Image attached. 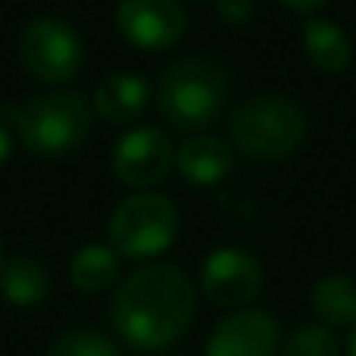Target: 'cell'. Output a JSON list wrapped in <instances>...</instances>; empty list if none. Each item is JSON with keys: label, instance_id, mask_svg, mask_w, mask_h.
<instances>
[{"label": "cell", "instance_id": "obj_1", "mask_svg": "<svg viewBox=\"0 0 356 356\" xmlns=\"http://www.w3.org/2000/svg\"><path fill=\"white\" fill-rule=\"evenodd\" d=\"M197 291L181 269L166 263L141 266L113 297V325L135 350H163L188 332Z\"/></svg>", "mask_w": 356, "mask_h": 356}, {"label": "cell", "instance_id": "obj_2", "mask_svg": "<svg viewBox=\"0 0 356 356\" xmlns=\"http://www.w3.org/2000/svg\"><path fill=\"white\" fill-rule=\"evenodd\" d=\"M156 106L178 131H203L228 106V79L209 60H178L156 81Z\"/></svg>", "mask_w": 356, "mask_h": 356}, {"label": "cell", "instance_id": "obj_3", "mask_svg": "<svg viewBox=\"0 0 356 356\" xmlns=\"http://www.w3.org/2000/svg\"><path fill=\"white\" fill-rule=\"evenodd\" d=\"M91 104L79 91H47L19 106L16 125L19 144L35 156H63L75 150L91 129Z\"/></svg>", "mask_w": 356, "mask_h": 356}, {"label": "cell", "instance_id": "obj_4", "mask_svg": "<svg viewBox=\"0 0 356 356\" xmlns=\"http://www.w3.org/2000/svg\"><path fill=\"white\" fill-rule=\"evenodd\" d=\"M307 138V119L291 100L266 94L232 113V144L257 160H284Z\"/></svg>", "mask_w": 356, "mask_h": 356}, {"label": "cell", "instance_id": "obj_5", "mask_svg": "<svg viewBox=\"0 0 356 356\" xmlns=\"http://www.w3.org/2000/svg\"><path fill=\"white\" fill-rule=\"evenodd\" d=\"M178 234V209L166 194L138 191L125 197L110 216V244L119 257L154 259L172 247Z\"/></svg>", "mask_w": 356, "mask_h": 356}, {"label": "cell", "instance_id": "obj_6", "mask_svg": "<svg viewBox=\"0 0 356 356\" xmlns=\"http://www.w3.org/2000/svg\"><path fill=\"white\" fill-rule=\"evenodd\" d=\"M19 60L38 81L66 85L79 75L85 47L72 25L54 16H38L19 35Z\"/></svg>", "mask_w": 356, "mask_h": 356}, {"label": "cell", "instance_id": "obj_7", "mask_svg": "<svg viewBox=\"0 0 356 356\" xmlns=\"http://www.w3.org/2000/svg\"><path fill=\"white\" fill-rule=\"evenodd\" d=\"M263 288V266L241 247H219L200 266V291L225 309H241Z\"/></svg>", "mask_w": 356, "mask_h": 356}, {"label": "cell", "instance_id": "obj_8", "mask_svg": "<svg viewBox=\"0 0 356 356\" xmlns=\"http://www.w3.org/2000/svg\"><path fill=\"white\" fill-rule=\"evenodd\" d=\"M113 172L122 184L135 191H150L169 175L175 163L172 141L160 129L138 125L129 129L113 147Z\"/></svg>", "mask_w": 356, "mask_h": 356}, {"label": "cell", "instance_id": "obj_9", "mask_svg": "<svg viewBox=\"0 0 356 356\" xmlns=\"http://www.w3.org/2000/svg\"><path fill=\"white\" fill-rule=\"evenodd\" d=\"M116 29L138 50H169L184 35V10L178 0H122Z\"/></svg>", "mask_w": 356, "mask_h": 356}, {"label": "cell", "instance_id": "obj_10", "mask_svg": "<svg viewBox=\"0 0 356 356\" xmlns=\"http://www.w3.org/2000/svg\"><path fill=\"white\" fill-rule=\"evenodd\" d=\"M278 322L266 309H234L207 338V356H275Z\"/></svg>", "mask_w": 356, "mask_h": 356}, {"label": "cell", "instance_id": "obj_11", "mask_svg": "<svg viewBox=\"0 0 356 356\" xmlns=\"http://www.w3.org/2000/svg\"><path fill=\"white\" fill-rule=\"evenodd\" d=\"M150 104L147 79L135 72H113L94 88V113L110 125H131Z\"/></svg>", "mask_w": 356, "mask_h": 356}, {"label": "cell", "instance_id": "obj_12", "mask_svg": "<svg viewBox=\"0 0 356 356\" xmlns=\"http://www.w3.org/2000/svg\"><path fill=\"white\" fill-rule=\"evenodd\" d=\"M232 147L213 135H191L175 154V166L181 178L188 184H197V188L219 184L232 172Z\"/></svg>", "mask_w": 356, "mask_h": 356}, {"label": "cell", "instance_id": "obj_13", "mask_svg": "<svg viewBox=\"0 0 356 356\" xmlns=\"http://www.w3.org/2000/svg\"><path fill=\"white\" fill-rule=\"evenodd\" d=\"M300 41H303V54H307V60L313 63L319 72L338 75V72H344L353 60L350 38H347V31L341 29V25H334L332 19L313 16L309 22H303Z\"/></svg>", "mask_w": 356, "mask_h": 356}, {"label": "cell", "instance_id": "obj_14", "mask_svg": "<svg viewBox=\"0 0 356 356\" xmlns=\"http://www.w3.org/2000/svg\"><path fill=\"white\" fill-rule=\"evenodd\" d=\"M119 253L104 244H88L69 259V282L85 294H100L119 282Z\"/></svg>", "mask_w": 356, "mask_h": 356}, {"label": "cell", "instance_id": "obj_15", "mask_svg": "<svg viewBox=\"0 0 356 356\" xmlns=\"http://www.w3.org/2000/svg\"><path fill=\"white\" fill-rule=\"evenodd\" d=\"M0 294L13 307H38L50 294V275L35 259H25V257L6 259L0 266Z\"/></svg>", "mask_w": 356, "mask_h": 356}, {"label": "cell", "instance_id": "obj_16", "mask_svg": "<svg viewBox=\"0 0 356 356\" xmlns=\"http://www.w3.org/2000/svg\"><path fill=\"white\" fill-rule=\"evenodd\" d=\"M313 309L325 325H356V282L347 275H325L313 284Z\"/></svg>", "mask_w": 356, "mask_h": 356}, {"label": "cell", "instance_id": "obj_17", "mask_svg": "<svg viewBox=\"0 0 356 356\" xmlns=\"http://www.w3.org/2000/svg\"><path fill=\"white\" fill-rule=\"evenodd\" d=\"M47 356H122L119 347L100 332H66L50 344Z\"/></svg>", "mask_w": 356, "mask_h": 356}, {"label": "cell", "instance_id": "obj_18", "mask_svg": "<svg viewBox=\"0 0 356 356\" xmlns=\"http://www.w3.org/2000/svg\"><path fill=\"white\" fill-rule=\"evenodd\" d=\"M282 356H341V344L325 325H303L284 341Z\"/></svg>", "mask_w": 356, "mask_h": 356}, {"label": "cell", "instance_id": "obj_19", "mask_svg": "<svg viewBox=\"0 0 356 356\" xmlns=\"http://www.w3.org/2000/svg\"><path fill=\"white\" fill-rule=\"evenodd\" d=\"M216 13L225 25H244L253 16V0H216Z\"/></svg>", "mask_w": 356, "mask_h": 356}, {"label": "cell", "instance_id": "obj_20", "mask_svg": "<svg viewBox=\"0 0 356 356\" xmlns=\"http://www.w3.org/2000/svg\"><path fill=\"white\" fill-rule=\"evenodd\" d=\"M282 3L294 13H316L319 6H325L328 0H282Z\"/></svg>", "mask_w": 356, "mask_h": 356}, {"label": "cell", "instance_id": "obj_21", "mask_svg": "<svg viewBox=\"0 0 356 356\" xmlns=\"http://www.w3.org/2000/svg\"><path fill=\"white\" fill-rule=\"evenodd\" d=\"M10 154H13V138H10V131L0 125V166L10 160Z\"/></svg>", "mask_w": 356, "mask_h": 356}, {"label": "cell", "instance_id": "obj_22", "mask_svg": "<svg viewBox=\"0 0 356 356\" xmlns=\"http://www.w3.org/2000/svg\"><path fill=\"white\" fill-rule=\"evenodd\" d=\"M347 356H356V325H353L350 338H347Z\"/></svg>", "mask_w": 356, "mask_h": 356}, {"label": "cell", "instance_id": "obj_23", "mask_svg": "<svg viewBox=\"0 0 356 356\" xmlns=\"http://www.w3.org/2000/svg\"><path fill=\"white\" fill-rule=\"evenodd\" d=\"M0 266H3V241H0Z\"/></svg>", "mask_w": 356, "mask_h": 356}]
</instances>
